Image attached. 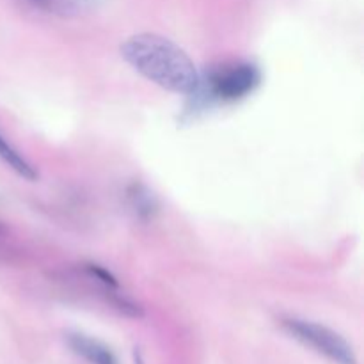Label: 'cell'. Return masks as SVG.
Wrapping results in <instances>:
<instances>
[{"label": "cell", "mask_w": 364, "mask_h": 364, "mask_svg": "<svg viewBox=\"0 0 364 364\" xmlns=\"http://www.w3.org/2000/svg\"><path fill=\"white\" fill-rule=\"evenodd\" d=\"M258 68L247 63L219 68L206 82V95L210 100L235 102L255 91L259 84Z\"/></svg>", "instance_id": "cell-3"}, {"label": "cell", "mask_w": 364, "mask_h": 364, "mask_svg": "<svg viewBox=\"0 0 364 364\" xmlns=\"http://www.w3.org/2000/svg\"><path fill=\"white\" fill-rule=\"evenodd\" d=\"M36 7H41V9H52V0H31Z\"/></svg>", "instance_id": "cell-8"}, {"label": "cell", "mask_w": 364, "mask_h": 364, "mask_svg": "<svg viewBox=\"0 0 364 364\" xmlns=\"http://www.w3.org/2000/svg\"><path fill=\"white\" fill-rule=\"evenodd\" d=\"M0 233H2V228H0Z\"/></svg>", "instance_id": "cell-10"}, {"label": "cell", "mask_w": 364, "mask_h": 364, "mask_svg": "<svg viewBox=\"0 0 364 364\" xmlns=\"http://www.w3.org/2000/svg\"><path fill=\"white\" fill-rule=\"evenodd\" d=\"M283 327L291 336L297 338L299 341L306 343L308 347L315 348L318 354L326 355L333 363L358 364V358H355L348 341L338 333H334L333 329H329V327L299 318H284Z\"/></svg>", "instance_id": "cell-2"}, {"label": "cell", "mask_w": 364, "mask_h": 364, "mask_svg": "<svg viewBox=\"0 0 364 364\" xmlns=\"http://www.w3.org/2000/svg\"><path fill=\"white\" fill-rule=\"evenodd\" d=\"M89 270H91L92 276H96V277H98V279H102L105 284H110V287H116V279H114V277L110 276L109 272H105V270H103V269H100V267H96V265H91V267H89Z\"/></svg>", "instance_id": "cell-7"}, {"label": "cell", "mask_w": 364, "mask_h": 364, "mask_svg": "<svg viewBox=\"0 0 364 364\" xmlns=\"http://www.w3.org/2000/svg\"><path fill=\"white\" fill-rule=\"evenodd\" d=\"M135 364H142V361H141V358H139V355H135Z\"/></svg>", "instance_id": "cell-9"}, {"label": "cell", "mask_w": 364, "mask_h": 364, "mask_svg": "<svg viewBox=\"0 0 364 364\" xmlns=\"http://www.w3.org/2000/svg\"><path fill=\"white\" fill-rule=\"evenodd\" d=\"M130 201L135 212H139L141 215H151V212L155 210L153 196H149V192L144 187H139V185H134V188H132Z\"/></svg>", "instance_id": "cell-6"}, {"label": "cell", "mask_w": 364, "mask_h": 364, "mask_svg": "<svg viewBox=\"0 0 364 364\" xmlns=\"http://www.w3.org/2000/svg\"><path fill=\"white\" fill-rule=\"evenodd\" d=\"M0 159H2L14 173L20 174L21 178H25V180L34 181L36 178H38V173L34 171V167H32L31 164L11 146L2 135H0Z\"/></svg>", "instance_id": "cell-5"}, {"label": "cell", "mask_w": 364, "mask_h": 364, "mask_svg": "<svg viewBox=\"0 0 364 364\" xmlns=\"http://www.w3.org/2000/svg\"><path fill=\"white\" fill-rule=\"evenodd\" d=\"M121 55L137 73L153 84L181 95H191L199 87L198 70L191 57L164 36L142 32L121 45Z\"/></svg>", "instance_id": "cell-1"}, {"label": "cell", "mask_w": 364, "mask_h": 364, "mask_svg": "<svg viewBox=\"0 0 364 364\" xmlns=\"http://www.w3.org/2000/svg\"><path fill=\"white\" fill-rule=\"evenodd\" d=\"M70 347L77 352L78 355L87 359L92 364H117L116 358L112 352L102 345L100 341L92 340V338L84 336V334H71L70 338Z\"/></svg>", "instance_id": "cell-4"}]
</instances>
